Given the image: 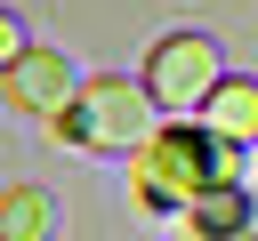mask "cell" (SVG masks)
I'll return each instance as SVG.
<instances>
[{
	"mask_svg": "<svg viewBox=\"0 0 258 241\" xmlns=\"http://www.w3.org/2000/svg\"><path fill=\"white\" fill-rule=\"evenodd\" d=\"M129 161H137V201H145V217H169V209H185L194 193L242 177V145H226V137L202 129V120H161Z\"/></svg>",
	"mask_w": 258,
	"mask_h": 241,
	"instance_id": "cell-1",
	"label": "cell"
},
{
	"mask_svg": "<svg viewBox=\"0 0 258 241\" xmlns=\"http://www.w3.org/2000/svg\"><path fill=\"white\" fill-rule=\"evenodd\" d=\"M161 129L145 80H121V72H81L73 104L56 112V137H73V153H97V161H129L145 137Z\"/></svg>",
	"mask_w": 258,
	"mask_h": 241,
	"instance_id": "cell-2",
	"label": "cell"
},
{
	"mask_svg": "<svg viewBox=\"0 0 258 241\" xmlns=\"http://www.w3.org/2000/svg\"><path fill=\"white\" fill-rule=\"evenodd\" d=\"M137 80H145V96H153L161 120H194L202 96L226 80V64H218V48H210L202 32H169V40H153V56H145Z\"/></svg>",
	"mask_w": 258,
	"mask_h": 241,
	"instance_id": "cell-3",
	"label": "cell"
},
{
	"mask_svg": "<svg viewBox=\"0 0 258 241\" xmlns=\"http://www.w3.org/2000/svg\"><path fill=\"white\" fill-rule=\"evenodd\" d=\"M73 88H81V72H73L56 48H24V56L0 72V104L24 112V120H56V112L73 104Z\"/></svg>",
	"mask_w": 258,
	"mask_h": 241,
	"instance_id": "cell-4",
	"label": "cell"
},
{
	"mask_svg": "<svg viewBox=\"0 0 258 241\" xmlns=\"http://www.w3.org/2000/svg\"><path fill=\"white\" fill-rule=\"evenodd\" d=\"M185 233H194V241H242V233H250V193H242V177L194 193V201H185Z\"/></svg>",
	"mask_w": 258,
	"mask_h": 241,
	"instance_id": "cell-5",
	"label": "cell"
},
{
	"mask_svg": "<svg viewBox=\"0 0 258 241\" xmlns=\"http://www.w3.org/2000/svg\"><path fill=\"white\" fill-rule=\"evenodd\" d=\"M202 129H218L226 145H258V80H218L210 96H202V112H194Z\"/></svg>",
	"mask_w": 258,
	"mask_h": 241,
	"instance_id": "cell-6",
	"label": "cell"
},
{
	"mask_svg": "<svg viewBox=\"0 0 258 241\" xmlns=\"http://www.w3.org/2000/svg\"><path fill=\"white\" fill-rule=\"evenodd\" d=\"M0 241H56V193L8 185L0 193Z\"/></svg>",
	"mask_w": 258,
	"mask_h": 241,
	"instance_id": "cell-7",
	"label": "cell"
},
{
	"mask_svg": "<svg viewBox=\"0 0 258 241\" xmlns=\"http://www.w3.org/2000/svg\"><path fill=\"white\" fill-rule=\"evenodd\" d=\"M24 48H32V40H24V24H16V16H8V8H0V72H8V64H16V56H24Z\"/></svg>",
	"mask_w": 258,
	"mask_h": 241,
	"instance_id": "cell-8",
	"label": "cell"
},
{
	"mask_svg": "<svg viewBox=\"0 0 258 241\" xmlns=\"http://www.w3.org/2000/svg\"><path fill=\"white\" fill-rule=\"evenodd\" d=\"M242 241H258V233H242Z\"/></svg>",
	"mask_w": 258,
	"mask_h": 241,
	"instance_id": "cell-9",
	"label": "cell"
}]
</instances>
